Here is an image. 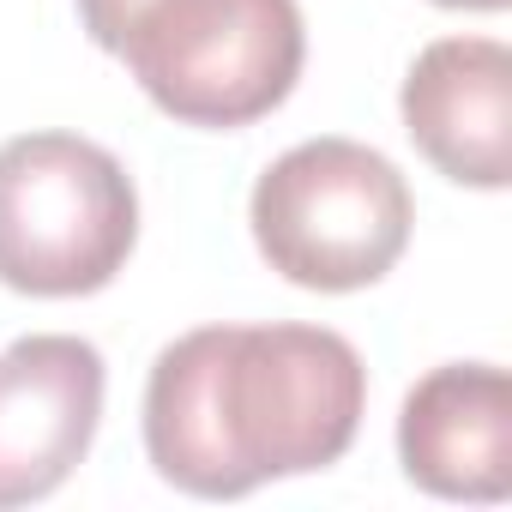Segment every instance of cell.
Here are the masks:
<instances>
[{"instance_id":"obj_1","label":"cell","mask_w":512,"mask_h":512,"mask_svg":"<svg viewBox=\"0 0 512 512\" xmlns=\"http://www.w3.org/2000/svg\"><path fill=\"white\" fill-rule=\"evenodd\" d=\"M368 368L326 326H199L145 380V452L199 500L326 470L350 452Z\"/></svg>"},{"instance_id":"obj_2","label":"cell","mask_w":512,"mask_h":512,"mask_svg":"<svg viewBox=\"0 0 512 512\" xmlns=\"http://www.w3.org/2000/svg\"><path fill=\"white\" fill-rule=\"evenodd\" d=\"M253 241L278 278L302 290H368L410 241L416 205L392 157L356 139H308L253 187Z\"/></svg>"},{"instance_id":"obj_3","label":"cell","mask_w":512,"mask_h":512,"mask_svg":"<svg viewBox=\"0 0 512 512\" xmlns=\"http://www.w3.org/2000/svg\"><path fill=\"white\" fill-rule=\"evenodd\" d=\"M115 55L163 115L247 127L296 91L308 31L296 0H145Z\"/></svg>"},{"instance_id":"obj_4","label":"cell","mask_w":512,"mask_h":512,"mask_svg":"<svg viewBox=\"0 0 512 512\" xmlns=\"http://www.w3.org/2000/svg\"><path fill=\"white\" fill-rule=\"evenodd\" d=\"M139 241L127 169L79 133L0 145V284L19 296H91Z\"/></svg>"},{"instance_id":"obj_5","label":"cell","mask_w":512,"mask_h":512,"mask_svg":"<svg viewBox=\"0 0 512 512\" xmlns=\"http://www.w3.org/2000/svg\"><path fill=\"white\" fill-rule=\"evenodd\" d=\"M103 422V356L73 332L0 350V512L55 494Z\"/></svg>"},{"instance_id":"obj_6","label":"cell","mask_w":512,"mask_h":512,"mask_svg":"<svg viewBox=\"0 0 512 512\" xmlns=\"http://www.w3.org/2000/svg\"><path fill=\"white\" fill-rule=\"evenodd\" d=\"M404 133L458 187L512 181V55L494 37H440L404 73Z\"/></svg>"},{"instance_id":"obj_7","label":"cell","mask_w":512,"mask_h":512,"mask_svg":"<svg viewBox=\"0 0 512 512\" xmlns=\"http://www.w3.org/2000/svg\"><path fill=\"white\" fill-rule=\"evenodd\" d=\"M398 458L440 500H506L512 488V380L494 362H446L410 386Z\"/></svg>"},{"instance_id":"obj_8","label":"cell","mask_w":512,"mask_h":512,"mask_svg":"<svg viewBox=\"0 0 512 512\" xmlns=\"http://www.w3.org/2000/svg\"><path fill=\"white\" fill-rule=\"evenodd\" d=\"M139 7H145V0H79V19H85V31H91V43L115 55V43H121V31H127V19H133Z\"/></svg>"},{"instance_id":"obj_9","label":"cell","mask_w":512,"mask_h":512,"mask_svg":"<svg viewBox=\"0 0 512 512\" xmlns=\"http://www.w3.org/2000/svg\"><path fill=\"white\" fill-rule=\"evenodd\" d=\"M434 7H458V13H500L512 0H434Z\"/></svg>"}]
</instances>
